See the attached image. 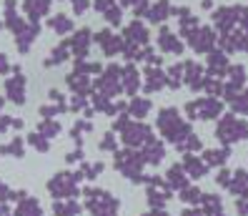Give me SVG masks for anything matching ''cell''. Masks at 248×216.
I'll use <instances>...</instances> for the list:
<instances>
[{"label":"cell","instance_id":"cell-14","mask_svg":"<svg viewBox=\"0 0 248 216\" xmlns=\"http://www.w3.org/2000/svg\"><path fill=\"white\" fill-rule=\"evenodd\" d=\"M160 48H163V50H173V53H178V50H181L178 40L173 38L168 31H160Z\"/></svg>","mask_w":248,"mask_h":216},{"label":"cell","instance_id":"cell-19","mask_svg":"<svg viewBox=\"0 0 248 216\" xmlns=\"http://www.w3.org/2000/svg\"><path fill=\"white\" fill-rule=\"evenodd\" d=\"M160 156H163V149H160V143H153V141H151V156H145V161L151 158V161L155 164V161H160Z\"/></svg>","mask_w":248,"mask_h":216},{"label":"cell","instance_id":"cell-20","mask_svg":"<svg viewBox=\"0 0 248 216\" xmlns=\"http://www.w3.org/2000/svg\"><path fill=\"white\" fill-rule=\"evenodd\" d=\"M55 214H61V216H73V214H78V206H55Z\"/></svg>","mask_w":248,"mask_h":216},{"label":"cell","instance_id":"cell-17","mask_svg":"<svg viewBox=\"0 0 248 216\" xmlns=\"http://www.w3.org/2000/svg\"><path fill=\"white\" fill-rule=\"evenodd\" d=\"M40 133L55 136V133H61V126H58L55 121H43V123H40Z\"/></svg>","mask_w":248,"mask_h":216},{"label":"cell","instance_id":"cell-25","mask_svg":"<svg viewBox=\"0 0 248 216\" xmlns=\"http://www.w3.org/2000/svg\"><path fill=\"white\" fill-rule=\"evenodd\" d=\"M0 106H3V98H0Z\"/></svg>","mask_w":248,"mask_h":216},{"label":"cell","instance_id":"cell-8","mask_svg":"<svg viewBox=\"0 0 248 216\" xmlns=\"http://www.w3.org/2000/svg\"><path fill=\"white\" fill-rule=\"evenodd\" d=\"M121 85H123L128 93H136V88H138V73H136L133 66H128L123 73H121Z\"/></svg>","mask_w":248,"mask_h":216},{"label":"cell","instance_id":"cell-12","mask_svg":"<svg viewBox=\"0 0 248 216\" xmlns=\"http://www.w3.org/2000/svg\"><path fill=\"white\" fill-rule=\"evenodd\" d=\"M48 25L53 28L55 33H68L70 28H73V23H70V18L65 16V13H58V16H55V18H53Z\"/></svg>","mask_w":248,"mask_h":216},{"label":"cell","instance_id":"cell-6","mask_svg":"<svg viewBox=\"0 0 248 216\" xmlns=\"http://www.w3.org/2000/svg\"><path fill=\"white\" fill-rule=\"evenodd\" d=\"M125 38L130 46H138V43H148V31L143 28V23L133 20L128 28H125Z\"/></svg>","mask_w":248,"mask_h":216},{"label":"cell","instance_id":"cell-13","mask_svg":"<svg viewBox=\"0 0 248 216\" xmlns=\"http://www.w3.org/2000/svg\"><path fill=\"white\" fill-rule=\"evenodd\" d=\"M168 13H170V5L166 3V0H160V3H155L153 8H148V18L158 23V20H163Z\"/></svg>","mask_w":248,"mask_h":216},{"label":"cell","instance_id":"cell-23","mask_svg":"<svg viewBox=\"0 0 248 216\" xmlns=\"http://www.w3.org/2000/svg\"><path fill=\"white\" fill-rule=\"evenodd\" d=\"M3 70H8V61L3 58V55H0V73H3Z\"/></svg>","mask_w":248,"mask_h":216},{"label":"cell","instance_id":"cell-22","mask_svg":"<svg viewBox=\"0 0 248 216\" xmlns=\"http://www.w3.org/2000/svg\"><path fill=\"white\" fill-rule=\"evenodd\" d=\"M100 149H115V141H113V133H106V138L103 141H100Z\"/></svg>","mask_w":248,"mask_h":216},{"label":"cell","instance_id":"cell-9","mask_svg":"<svg viewBox=\"0 0 248 216\" xmlns=\"http://www.w3.org/2000/svg\"><path fill=\"white\" fill-rule=\"evenodd\" d=\"M68 53H70V46H68V40H63L61 46L53 48V53H50V58L46 61V66H58V63L68 61Z\"/></svg>","mask_w":248,"mask_h":216},{"label":"cell","instance_id":"cell-2","mask_svg":"<svg viewBox=\"0 0 248 216\" xmlns=\"http://www.w3.org/2000/svg\"><path fill=\"white\" fill-rule=\"evenodd\" d=\"M123 141L136 146V143H143V141H151V128H145L143 123H125L123 126Z\"/></svg>","mask_w":248,"mask_h":216},{"label":"cell","instance_id":"cell-1","mask_svg":"<svg viewBox=\"0 0 248 216\" xmlns=\"http://www.w3.org/2000/svg\"><path fill=\"white\" fill-rule=\"evenodd\" d=\"M68 46H70V53L76 55L78 61H83L85 55H88V48H91V31H88V28L78 31L76 35L68 40Z\"/></svg>","mask_w":248,"mask_h":216},{"label":"cell","instance_id":"cell-16","mask_svg":"<svg viewBox=\"0 0 248 216\" xmlns=\"http://www.w3.org/2000/svg\"><path fill=\"white\" fill-rule=\"evenodd\" d=\"M0 153H16V156H20L23 153V138H16L10 146H3V149H0Z\"/></svg>","mask_w":248,"mask_h":216},{"label":"cell","instance_id":"cell-11","mask_svg":"<svg viewBox=\"0 0 248 216\" xmlns=\"http://www.w3.org/2000/svg\"><path fill=\"white\" fill-rule=\"evenodd\" d=\"M145 91H158L160 85L166 83V78H163V73L160 70H145Z\"/></svg>","mask_w":248,"mask_h":216},{"label":"cell","instance_id":"cell-7","mask_svg":"<svg viewBox=\"0 0 248 216\" xmlns=\"http://www.w3.org/2000/svg\"><path fill=\"white\" fill-rule=\"evenodd\" d=\"M68 85L73 91H76L78 96H83V93H88V88H91V81H88V73H83V70H73L70 73V78H68Z\"/></svg>","mask_w":248,"mask_h":216},{"label":"cell","instance_id":"cell-5","mask_svg":"<svg viewBox=\"0 0 248 216\" xmlns=\"http://www.w3.org/2000/svg\"><path fill=\"white\" fill-rule=\"evenodd\" d=\"M23 8H25V13H28V18L38 20V18H43V16L48 13L50 0H23Z\"/></svg>","mask_w":248,"mask_h":216},{"label":"cell","instance_id":"cell-10","mask_svg":"<svg viewBox=\"0 0 248 216\" xmlns=\"http://www.w3.org/2000/svg\"><path fill=\"white\" fill-rule=\"evenodd\" d=\"M128 108H130V116H138V118H143L145 113L151 111V100H145V98H133L128 103Z\"/></svg>","mask_w":248,"mask_h":216},{"label":"cell","instance_id":"cell-18","mask_svg":"<svg viewBox=\"0 0 248 216\" xmlns=\"http://www.w3.org/2000/svg\"><path fill=\"white\" fill-rule=\"evenodd\" d=\"M28 141H31L38 151H48V141H43V133H31Z\"/></svg>","mask_w":248,"mask_h":216},{"label":"cell","instance_id":"cell-15","mask_svg":"<svg viewBox=\"0 0 248 216\" xmlns=\"http://www.w3.org/2000/svg\"><path fill=\"white\" fill-rule=\"evenodd\" d=\"M18 214H20V216H40V209H38V204H35V201L31 199V209H28V204L23 201V204H20V209H18Z\"/></svg>","mask_w":248,"mask_h":216},{"label":"cell","instance_id":"cell-21","mask_svg":"<svg viewBox=\"0 0 248 216\" xmlns=\"http://www.w3.org/2000/svg\"><path fill=\"white\" fill-rule=\"evenodd\" d=\"M95 8H98L100 13H108V10L115 8V5H113V0H95Z\"/></svg>","mask_w":248,"mask_h":216},{"label":"cell","instance_id":"cell-4","mask_svg":"<svg viewBox=\"0 0 248 216\" xmlns=\"http://www.w3.org/2000/svg\"><path fill=\"white\" fill-rule=\"evenodd\" d=\"M98 43H100V48H103L106 55H115L118 50H123V43L118 35H113L110 31H103V33H98Z\"/></svg>","mask_w":248,"mask_h":216},{"label":"cell","instance_id":"cell-3","mask_svg":"<svg viewBox=\"0 0 248 216\" xmlns=\"http://www.w3.org/2000/svg\"><path fill=\"white\" fill-rule=\"evenodd\" d=\"M5 93H8V98L13 100V103H18V106L25 103V78L20 73L10 76L5 81Z\"/></svg>","mask_w":248,"mask_h":216},{"label":"cell","instance_id":"cell-24","mask_svg":"<svg viewBox=\"0 0 248 216\" xmlns=\"http://www.w3.org/2000/svg\"><path fill=\"white\" fill-rule=\"evenodd\" d=\"M125 5H138V3H143V0H123Z\"/></svg>","mask_w":248,"mask_h":216}]
</instances>
